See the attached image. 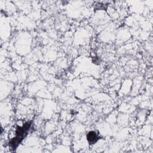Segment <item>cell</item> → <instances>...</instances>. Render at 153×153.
<instances>
[{"mask_svg":"<svg viewBox=\"0 0 153 153\" xmlns=\"http://www.w3.org/2000/svg\"><path fill=\"white\" fill-rule=\"evenodd\" d=\"M99 138V133L96 131H91L87 134V139L90 144H94Z\"/></svg>","mask_w":153,"mask_h":153,"instance_id":"1","label":"cell"}]
</instances>
